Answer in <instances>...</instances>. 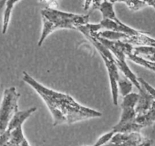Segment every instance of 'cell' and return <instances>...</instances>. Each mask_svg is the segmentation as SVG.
<instances>
[{"label":"cell","mask_w":155,"mask_h":146,"mask_svg":"<svg viewBox=\"0 0 155 146\" xmlns=\"http://www.w3.org/2000/svg\"><path fill=\"white\" fill-rule=\"evenodd\" d=\"M22 79L45 102L52 114L54 126L62 123L71 124L102 116V113L83 106L71 95L55 91L41 84L28 73L23 72Z\"/></svg>","instance_id":"obj_1"},{"label":"cell","mask_w":155,"mask_h":146,"mask_svg":"<svg viewBox=\"0 0 155 146\" xmlns=\"http://www.w3.org/2000/svg\"><path fill=\"white\" fill-rule=\"evenodd\" d=\"M43 28L38 40V46H41L49 35L59 29L78 30L81 27L89 24V14H77L65 12L53 8H46L41 11Z\"/></svg>","instance_id":"obj_2"},{"label":"cell","mask_w":155,"mask_h":146,"mask_svg":"<svg viewBox=\"0 0 155 146\" xmlns=\"http://www.w3.org/2000/svg\"><path fill=\"white\" fill-rule=\"evenodd\" d=\"M84 36L96 48L99 54L101 55L102 59L104 60V65L107 68V72H108L109 79H110L113 103V105L116 106V105H118V80H120V73H119L118 68H117L116 62H115L114 56L112 54L111 52L104 45H103L99 40H97L95 37L88 35V34H84Z\"/></svg>","instance_id":"obj_3"},{"label":"cell","mask_w":155,"mask_h":146,"mask_svg":"<svg viewBox=\"0 0 155 146\" xmlns=\"http://www.w3.org/2000/svg\"><path fill=\"white\" fill-rule=\"evenodd\" d=\"M19 98L20 93L14 86L7 88L4 91L0 105V135L6 131L13 116L18 111Z\"/></svg>","instance_id":"obj_4"},{"label":"cell","mask_w":155,"mask_h":146,"mask_svg":"<svg viewBox=\"0 0 155 146\" xmlns=\"http://www.w3.org/2000/svg\"><path fill=\"white\" fill-rule=\"evenodd\" d=\"M143 141L141 134L138 132L129 133L116 132L110 140L117 146H138Z\"/></svg>","instance_id":"obj_5"},{"label":"cell","mask_w":155,"mask_h":146,"mask_svg":"<svg viewBox=\"0 0 155 146\" xmlns=\"http://www.w3.org/2000/svg\"><path fill=\"white\" fill-rule=\"evenodd\" d=\"M99 24H101L102 30L117 31V32L128 34L129 36L138 35L141 32V31L137 30L125 24L118 18L116 21L111 20V19H102V21Z\"/></svg>","instance_id":"obj_6"},{"label":"cell","mask_w":155,"mask_h":146,"mask_svg":"<svg viewBox=\"0 0 155 146\" xmlns=\"http://www.w3.org/2000/svg\"><path fill=\"white\" fill-rule=\"evenodd\" d=\"M138 91H139L138 92L139 96H138V102H137V105L135 108L136 116L145 114L150 109L152 103L154 101L153 97L147 92V90L143 86H141V89Z\"/></svg>","instance_id":"obj_7"},{"label":"cell","mask_w":155,"mask_h":146,"mask_svg":"<svg viewBox=\"0 0 155 146\" xmlns=\"http://www.w3.org/2000/svg\"><path fill=\"white\" fill-rule=\"evenodd\" d=\"M120 41L130 43L132 46L135 45V46H147L155 47V39L149 36L147 33L144 32H141L138 35H129Z\"/></svg>","instance_id":"obj_8"},{"label":"cell","mask_w":155,"mask_h":146,"mask_svg":"<svg viewBox=\"0 0 155 146\" xmlns=\"http://www.w3.org/2000/svg\"><path fill=\"white\" fill-rule=\"evenodd\" d=\"M20 0H5L2 4V8L5 6V11L3 14V18H2V34L6 33L8 30V25H9L10 20H11V15L12 10L14 8L15 5L19 2Z\"/></svg>","instance_id":"obj_9"},{"label":"cell","mask_w":155,"mask_h":146,"mask_svg":"<svg viewBox=\"0 0 155 146\" xmlns=\"http://www.w3.org/2000/svg\"><path fill=\"white\" fill-rule=\"evenodd\" d=\"M135 122L138 123L141 128L150 126L155 123V100L152 103L150 109L142 115L136 116L135 119Z\"/></svg>","instance_id":"obj_10"},{"label":"cell","mask_w":155,"mask_h":146,"mask_svg":"<svg viewBox=\"0 0 155 146\" xmlns=\"http://www.w3.org/2000/svg\"><path fill=\"white\" fill-rule=\"evenodd\" d=\"M98 10L102 14L103 19H111L116 21L118 18L116 17V12L114 11L113 3L110 2L109 0H103Z\"/></svg>","instance_id":"obj_11"},{"label":"cell","mask_w":155,"mask_h":146,"mask_svg":"<svg viewBox=\"0 0 155 146\" xmlns=\"http://www.w3.org/2000/svg\"><path fill=\"white\" fill-rule=\"evenodd\" d=\"M126 58L129 59L130 61H132V62H133L136 65L144 67V68H147V69H149L155 72V62L147 60V59H144V58L141 57V56L134 55L132 52H128L126 54Z\"/></svg>","instance_id":"obj_12"},{"label":"cell","mask_w":155,"mask_h":146,"mask_svg":"<svg viewBox=\"0 0 155 146\" xmlns=\"http://www.w3.org/2000/svg\"><path fill=\"white\" fill-rule=\"evenodd\" d=\"M122 114L120 117V120L116 126H121V125L127 123L129 122L133 121L136 117V112L135 108H121Z\"/></svg>","instance_id":"obj_13"},{"label":"cell","mask_w":155,"mask_h":146,"mask_svg":"<svg viewBox=\"0 0 155 146\" xmlns=\"http://www.w3.org/2000/svg\"><path fill=\"white\" fill-rule=\"evenodd\" d=\"M133 83L124 76L123 78L121 77H120V80H118V90L119 94L123 97L126 96V95L129 94L132 92V87H133Z\"/></svg>","instance_id":"obj_14"},{"label":"cell","mask_w":155,"mask_h":146,"mask_svg":"<svg viewBox=\"0 0 155 146\" xmlns=\"http://www.w3.org/2000/svg\"><path fill=\"white\" fill-rule=\"evenodd\" d=\"M99 36L102 38L107 39L109 40H113V41H116V40H122L123 39L126 38L128 34L123 33L121 32H117V31H112V30H103L100 31Z\"/></svg>","instance_id":"obj_15"},{"label":"cell","mask_w":155,"mask_h":146,"mask_svg":"<svg viewBox=\"0 0 155 146\" xmlns=\"http://www.w3.org/2000/svg\"><path fill=\"white\" fill-rule=\"evenodd\" d=\"M138 93L130 92L129 94L123 97V102L121 103V108H135L138 100Z\"/></svg>","instance_id":"obj_16"},{"label":"cell","mask_w":155,"mask_h":146,"mask_svg":"<svg viewBox=\"0 0 155 146\" xmlns=\"http://www.w3.org/2000/svg\"><path fill=\"white\" fill-rule=\"evenodd\" d=\"M132 53L136 56H141L144 58L146 56H151V55L155 54V47L147 46H138L133 47Z\"/></svg>","instance_id":"obj_17"},{"label":"cell","mask_w":155,"mask_h":146,"mask_svg":"<svg viewBox=\"0 0 155 146\" xmlns=\"http://www.w3.org/2000/svg\"><path fill=\"white\" fill-rule=\"evenodd\" d=\"M115 133H116V132H115L112 129L110 132H107V133H105L104 135H103L102 136L100 137V138H98L97 141H96V143H95V144H94L93 146H103V145H104V144H106L107 143H108L109 141L111 140V138H113V136L115 135Z\"/></svg>","instance_id":"obj_18"},{"label":"cell","mask_w":155,"mask_h":146,"mask_svg":"<svg viewBox=\"0 0 155 146\" xmlns=\"http://www.w3.org/2000/svg\"><path fill=\"white\" fill-rule=\"evenodd\" d=\"M138 81H139L141 86H143V87H144V89L147 90V92H148V93L150 94L152 97H153V99L155 100V89L154 88H153L152 86H150V85L149 84L147 81H145L144 79L140 78L139 77V78H138Z\"/></svg>","instance_id":"obj_19"},{"label":"cell","mask_w":155,"mask_h":146,"mask_svg":"<svg viewBox=\"0 0 155 146\" xmlns=\"http://www.w3.org/2000/svg\"><path fill=\"white\" fill-rule=\"evenodd\" d=\"M102 2L103 0H92V9H99V7Z\"/></svg>","instance_id":"obj_20"},{"label":"cell","mask_w":155,"mask_h":146,"mask_svg":"<svg viewBox=\"0 0 155 146\" xmlns=\"http://www.w3.org/2000/svg\"><path fill=\"white\" fill-rule=\"evenodd\" d=\"M110 2H112V3H116V2H124L126 5H127L128 3H129V2L130 1V0H109Z\"/></svg>","instance_id":"obj_21"},{"label":"cell","mask_w":155,"mask_h":146,"mask_svg":"<svg viewBox=\"0 0 155 146\" xmlns=\"http://www.w3.org/2000/svg\"><path fill=\"white\" fill-rule=\"evenodd\" d=\"M144 59H147V60H150V61H151V62H155V54H153V55H151V56H146V57H144Z\"/></svg>","instance_id":"obj_22"},{"label":"cell","mask_w":155,"mask_h":146,"mask_svg":"<svg viewBox=\"0 0 155 146\" xmlns=\"http://www.w3.org/2000/svg\"><path fill=\"white\" fill-rule=\"evenodd\" d=\"M4 1H5V0H0V8H2V4H3Z\"/></svg>","instance_id":"obj_23"},{"label":"cell","mask_w":155,"mask_h":146,"mask_svg":"<svg viewBox=\"0 0 155 146\" xmlns=\"http://www.w3.org/2000/svg\"><path fill=\"white\" fill-rule=\"evenodd\" d=\"M154 8H155V7H154Z\"/></svg>","instance_id":"obj_24"}]
</instances>
